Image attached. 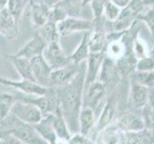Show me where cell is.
Returning a JSON list of instances; mask_svg holds the SVG:
<instances>
[{"mask_svg":"<svg viewBox=\"0 0 154 144\" xmlns=\"http://www.w3.org/2000/svg\"><path fill=\"white\" fill-rule=\"evenodd\" d=\"M6 2H7V0H0V11L6 6Z\"/></svg>","mask_w":154,"mask_h":144,"instance_id":"cell-43","label":"cell"},{"mask_svg":"<svg viewBox=\"0 0 154 144\" xmlns=\"http://www.w3.org/2000/svg\"><path fill=\"white\" fill-rule=\"evenodd\" d=\"M35 131L38 132L39 136L43 139L46 143L49 144H56L57 142V136L54 130L52 123L51 114H47L42 117V119L33 125Z\"/></svg>","mask_w":154,"mask_h":144,"instance_id":"cell-15","label":"cell"},{"mask_svg":"<svg viewBox=\"0 0 154 144\" xmlns=\"http://www.w3.org/2000/svg\"><path fill=\"white\" fill-rule=\"evenodd\" d=\"M142 118L144 121L145 128L154 132V109L149 105H146L142 108Z\"/></svg>","mask_w":154,"mask_h":144,"instance_id":"cell-32","label":"cell"},{"mask_svg":"<svg viewBox=\"0 0 154 144\" xmlns=\"http://www.w3.org/2000/svg\"><path fill=\"white\" fill-rule=\"evenodd\" d=\"M110 1L114 2L115 4H117L118 6H120L121 8H124L125 6H126L130 0H110Z\"/></svg>","mask_w":154,"mask_h":144,"instance_id":"cell-40","label":"cell"},{"mask_svg":"<svg viewBox=\"0 0 154 144\" xmlns=\"http://www.w3.org/2000/svg\"><path fill=\"white\" fill-rule=\"evenodd\" d=\"M95 114L93 109L82 107L79 115V133L88 136L95 127Z\"/></svg>","mask_w":154,"mask_h":144,"instance_id":"cell-18","label":"cell"},{"mask_svg":"<svg viewBox=\"0 0 154 144\" xmlns=\"http://www.w3.org/2000/svg\"><path fill=\"white\" fill-rule=\"evenodd\" d=\"M145 8L143 0H130L128 4L122 8L121 14L115 21H113L114 32H124L134 23L135 18Z\"/></svg>","mask_w":154,"mask_h":144,"instance_id":"cell-3","label":"cell"},{"mask_svg":"<svg viewBox=\"0 0 154 144\" xmlns=\"http://www.w3.org/2000/svg\"><path fill=\"white\" fill-rule=\"evenodd\" d=\"M132 49H133V52L138 60L144 57L149 56L146 53V46L140 39H138V37L136 38V40L132 42Z\"/></svg>","mask_w":154,"mask_h":144,"instance_id":"cell-35","label":"cell"},{"mask_svg":"<svg viewBox=\"0 0 154 144\" xmlns=\"http://www.w3.org/2000/svg\"><path fill=\"white\" fill-rule=\"evenodd\" d=\"M106 2H107V0H91L90 1L95 19H99L102 18L103 14V8Z\"/></svg>","mask_w":154,"mask_h":144,"instance_id":"cell-36","label":"cell"},{"mask_svg":"<svg viewBox=\"0 0 154 144\" xmlns=\"http://www.w3.org/2000/svg\"><path fill=\"white\" fill-rule=\"evenodd\" d=\"M9 59L12 62L14 68L17 69V71L19 74L21 79H27V80L35 81L33 77V72H32L31 60L17 55H10Z\"/></svg>","mask_w":154,"mask_h":144,"instance_id":"cell-25","label":"cell"},{"mask_svg":"<svg viewBox=\"0 0 154 144\" xmlns=\"http://www.w3.org/2000/svg\"><path fill=\"white\" fill-rule=\"evenodd\" d=\"M147 105H149L152 109H154V86L148 88Z\"/></svg>","mask_w":154,"mask_h":144,"instance_id":"cell-39","label":"cell"},{"mask_svg":"<svg viewBox=\"0 0 154 144\" xmlns=\"http://www.w3.org/2000/svg\"><path fill=\"white\" fill-rule=\"evenodd\" d=\"M116 105H117V102L114 96H111V97H109L108 100L106 101L102 113H100V118L97 122V124L95 125L96 126L97 134H99L100 132H102L106 127H108L111 124V122H112L114 115H115Z\"/></svg>","mask_w":154,"mask_h":144,"instance_id":"cell-17","label":"cell"},{"mask_svg":"<svg viewBox=\"0 0 154 144\" xmlns=\"http://www.w3.org/2000/svg\"><path fill=\"white\" fill-rule=\"evenodd\" d=\"M122 8L118 6L114 2L107 0V2L105 3L104 8H103V14H105V18H107L109 21L113 22L115 21L121 14Z\"/></svg>","mask_w":154,"mask_h":144,"instance_id":"cell-33","label":"cell"},{"mask_svg":"<svg viewBox=\"0 0 154 144\" xmlns=\"http://www.w3.org/2000/svg\"><path fill=\"white\" fill-rule=\"evenodd\" d=\"M143 3H144L145 7L149 6V5H154V0H143Z\"/></svg>","mask_w":154,"mask_h":144,"instance_id":"cell-42","label":"cell"},{"mask_svg":"<svg viewBox=\"0 0 154 144\" xmlns=\"http://www.w3.org/2000/svg\"><path fill=\"white\" fill-rule=\"evenodd\" d=\"M42 55L52 69H57L71 63L69 57L64 54L58 40L47 43Z\"/></svg>","mask_w":154,"mask_h":144,"instance_id":"cell-7","label":"cell"},{"mask_svg":"<svg viewBox=\"0 0 154 144\" xmlns=\"http://www.w3.org/2000/svg\"><path fill=\"white\" fill-rule=\"evenodd\" d=\"M38 35L45 40L46 43H50L52 41L58 40L60 37L57 31V23L51 20H48L43 26L39 27Z\"/></svg>","mask_w":154,"mask_h":144,"instance_id":"cell-28","label":"cell"},{"mask_svg":"<svg viewBox=\"0 0 154 144\" xmlns=\"http://www.w3.org/2000/svg\"><path fill=\"white\" fill-rule=\"evenodd\" d=\"M52 117V123L53 127H54V130L56 132V135L57 138L62 140H65L66 142L69 140L72 133L69 129V127L67 125V122L65 118L63 117L60 109H58L56 113L54 114H50Z\"/></svg>","mask_w":154,"mask_h":144,"instance_id":"cell-19","label":"cell"},{"mask_svg":"<svg viewBox=\"0 0 154 144\" xmlns=\"http://www.w3.org/2000/svg\"><path fill=\"white\" fill-rule=\"evenodd\" d=\"M125 143L131 144H151L154 143V132L143 129L137 132H124Z\"/></svg>","mask_w":154,"mask_h":144,"instance_id":"cell-22","label":"cell"},{"mask_svg":"<svg viewBox=\"0 0 154 144\" xmlns=\"http://www.w3.org/2000/svg\"><path fill=\"white\" fill-rule=\"evenodd\" d=\"M130 101L137 109H142L147 104L148 88L132 81L130 86Z\"/></svg>","mask_w":154,"mask_h":144,"instance_id":"cell-20","label":"cell"},{"mask_svg":"<svg viewBox=\"0 0 154 144\" xmlns=\"http://www.w3.org/2000/svg\"><path fill=\"white\" fill-rule=\"evenodd\" d=\"M0 33L8 40H14L18 35L17 20L6 6L0 11Z\"/></svg>","mask_w":154,"mask_h":144,"instance_id":"cell-11","label":"cell"},{"mask_svg":"<svg viewBox=\"0 0 154 144\" xmlns=\"http://www.w3.org/2000/svg\"><path fill=\"white\" fill-rule=\"evenodd\" d=\"M118 74L119 71L118 68H117L115 61L105 55L102 62V66H100V69L98 81L102 82L106 87L107 85H110L115 81Z\"/></svg>","mask_w":154,"mask_h":144,"instance_id":"cell-16","label":"cell"},{"mask_svg":"<svg viewBox=\"0 0 154 144\" xmlns=\"http://www.w3.org/2000/svg\"><path fill=\"white\" fill-rule=\"evenodd\" d=\"M10 134L9 130L4 129V128H0V140H3L4 138H6Z\"/></svg>","mask_w":154,"mask_h":144,"instance_id":"cell-41","label":"cell"},{"mask_svg":"<svg viewBox=\"0 0 154 144\" xmlns=\"http://www.w3.org/2000/svg\"><path fill=\"white\" fill-rule=\"evenodd\" d=\"M0 85L17 89L20 93H23L26 95H33V96L43 95L49 89V88L42 87L36 82L27 79H22L19 80V81H17V80L0 77Z\"/></svg>","mask_w":154,"mask_h":144,"instance_id":"cell-5","label":"cell"},{"mask_svg":"<svg viewBox=\"0 0 154 144\" xmlns=\"http://www.w3.org/2000/svg\"><path fill=\"white\" fill-rule=\"evenodd\" d=\"M116 127L122 132H137L145 129L142 116L134 113H125L116 121Z\"/></svg>","mask_w":154,"mask_h":144,"instance_id":"cell-14","label":"cell"},{"mask_svg":"<svg viewBox=\"0 0 154 144\" xmlns=\"http://www.w3.org/2000/svg\"><path fill=\"white\" fill-rule=\"evenodd\" d=\"M82 1H83V4L86 6V5H87L88 3H90V1H91V0H82Z\"/></svg>","mask_w":154,"mask_h":144,"instance_id":"cell-45","label":"cell"},{"mask_svg":"<svg viewBox=\"0 0 154 144\" xmlns=\"http://www.w3.org/2000/svg\"><path fill=\"white\" fill-rule=\"evenodd\" d=\"M46 45L47 43L45 42V40L38 34L32 40H30L22 48H20L14 55L32 60V59L36 56L43 54Z\"/></svg>","mask_w":154,"mask_h":144,"instance_id":"cell-13","label":"cell"},{"mask_svg":"<svg viewBox=\"0 0 154 144\" xmlns=\"http://www.w3.org/2000/svg\"><path fill=\"white\" fill-rule=\"evenodd\" d=\"M149 57H151V58L154 59V47L152 48V50L149 52Z\"/></svg>","mask_w":154,"mask_h":144,"instance_id":"cell-44","label":"cell"},{"mask_svg":"<svg viewBox=\"0 0 154 144\" xmlns=\"http://www.w3.org/2000/svg\"><path fill=\"white\" fill-rule=\"evenodd\" d=\"M58 34L61 37L68 36L75 32H87L93 29V22L91 20L82 18L67 17L57 24Z\"/></svg>","mask_w":154,"mask_h":144,"instance_id":"cell-6","label":"cell"},{"mask_svg":"<svg viewBox=\"0 0 154 144\" xmlns=\"http://www.w3.org/2000/svg\"><path fill=\"white\" fill-rule=\"evenodd\" d=\"M132 81L137 82L146 88L154 86V71H136Z\"/></svg>","mask_w":154,"mask_h":144,"instance_id":"cell-30","label":"cell"},{"mask_svg":"<svg viewBox=\"0 0 154 144\" xmlns=\"http://www.w3.org/2000/svg\"><path fill=\"white\" fill-rule=\"evenodd\" d=\"M81 65L82 63L76 65V63L71 62L65 66L53 69L50 77V87L60 88L62 86H65L69 82H71L79 72Z\"/></svg>","mask_w":154,"mask_h":144,"instance_id":"cell-8","label":"cell"},{"mask_svg":"<svg viewBox=\"0 0 154 144\" xmlns=\"http://www.w3.org/2000/svg\"><path fill=\"white\" fill-rule=\"evenodd\" d=\"M105 56L103 51L100 52H91L86 59L85 63V80H84V88L89 86L90 84L97 81L102 66L103 60Z\"/></svg>","mask_w":154,"mask_h":144,"instance_id":"cell-10","label":"cell"},{"mask_svg":"<svg viewBox=\"0 0 154 144\" xmlns=\"http://www.w3.org/2000/svg\"><path fill=\"white\" fill-rule=\"evenodd\" d=\"M28 0H7L6 8L14 15V18L18 20L26 6V2Z\"/></svg>","mask_w":154,"mask_h":144,"instance_id":"cell-31","label":"cell"},{"mask_svg":"<svg viewBox=\"0 0 154 144\" xmlns=\"http://www.w3.org/2000/svg\"><path fill=\"white\" fill-rule=\"evenodd\" d=\"M105 88L104 85L98 80L84 88L82 107H89L91 109L97 107L105 92Z\"/></svg>","mask_w":154,"mask_h":144,"instance_id":"cell-12","label":"cell"},{"mask_svg":"<svg viewBox=\"0 0 154 144\" xmlns=\"http://www.w3.org/2000/svg\"><path fill=\"white\" fill-rule=\"evenodd\" d=\"M70 144H88V143H94V141L89 138L88 136H84L81 133H74V134L71 135L69 140L67 141Z\"/></svg>","mask_w":154,"mask_h":144,"instance_id":"cell-37","label":"cell"},{"mask_svg":"<svg viewBox=\"0 0 154 144\" xmlns=\"http://www.w3.org/2000/svg\"><path fill=\"white\" fill-rule=\"evenodd\" d=\"M100 136L98 140L100 143H108V144H117V143H125L124 132H122L116 126L111 127L110 125L106 127L104 130L99 133Z\"/></svg>","mask_w":154,"mask_h":144,"instance_id":"cell-26","label":"cell"},{"mask_svg":"<svg viewBox=\"0 0 154 144\" xmlns=\"http://www.w3.org/2000/svg\"><path fill=\"white\" fill-rule=\"evenodd\" d=\"M17 101L15 96L8 93H3L0 95V121L10 114L11 109Z\"/></svg>","mask_w":154,"mask_h":144,"instance_id":"cell-29","label":"cell"},{"mask_svg":"<svg viewBox=\"0 0 154 144\" xmlns=\"http://www.w3.org/2000/svg\"><path fill=\"white\" fill-rule=\"evenodd\" d=\"M104 33L100 29H93L92 32L89 31V49L91 52H100L103 51L105 43Z\"/></svg>","mask_w":154,"mask_h":144,"instance_id":"cell-27","label":"cell"},{"mask_svg":"<svg viewBox=\"0 0 154 144\" xmlns=\"http://www.w3.org/2000/svg\"><path fill=\"white\" fill-rule=\"evenodd\" d=\"M85 63L82 62L79 70L71 82L60 88H55L60 109L72 134L79 132V115L83 106Z\"/></svg>","mask_w":154,"mask_h":144,"instance_id":"cell-1","label":"cell"},{"mask_svg":"<svg viewBox=\"0 0 154 144\" xmlns=\"http://www.w3.org/2000/svg\"><path fill=\"white\" fill-rule=\"evenodd\" d=\"M138 18H140L142 19L145 20V22L147 24L148 28H149V30L152 32V34H154V10L151 9L149 11H147L146 13L143 14L142 12L138 14Z\"/></svg>","mask_w":154,"mask_h":144,"instance_id":"cell-38","label":"cell"},{"mask_svg":"<svg viewBox=\"0 0 154 144\" xmlns=\"http://www.w3.org/2000/svg\"><path fill=\"white\" fill-rule=\"evenodd\" d=\"M0 125L1 128L9 130L11 136H13L19 143L46 144L33 125L17 119L11 114L0 121Z\"/></svg>","mask_w":154,"mask_h":144,"instance_id":"cell-2","label":"cell"},{"mask_svg":"<svg viewBox=\"0 0 154 144\" xmlns=\"http://www.w3.org/2000/svg\"><path fill=\"white\" fill-rule=\"evenodd\" d=\"M136 70H138V71H154V59L149 56L139 59L137 62Z\"/></svg>","mask_w":154,"mask_h":144,"instance_id":"cell-34","label":"cell"},{"mask_svg":"<svg viewBox=\"0 0 154 144\" xmlns=\"http://www.w3.org/2000/svg\"><path fill=\"white\" fill-rule=\"evenodd\" d=\"M31 66L35 81L42 87L50 88V77L53 69L46 62L43 55L32 59Z\"/></svg>","mask_w":154,"mask_h":144,"instance_id":"cell-9","label":"cell"},{"mask_svg":"<svg viewBox=\"0 0 154 144\" xmlns=\"http://www.w3.org/2000/svg\"><path fill=\"white\" fill-rule=\"evenodd\" d=\"M10 114L17 119L32 125L38 123L43 117L41 111L35 105L20 99H17Z\"/></svg>","mask_w":154,"mask_h":144,"instance_id":"cell-4","label":"cell"},{"mask_svg":"<svg viewBox=\"0 0 154 144\" xmlns=\"http://www.w3.org/2000/svg\"><path fill=\"white\" fill-rule=\"evenodd\" d=\"M50 10V7L47 6L46 4L42 3L41 1L33 3L31 10V19L34 25H35L38 28L43 26L48 21Z\"/></svg>","mask_w":154,"mask_h":144,"instance_id":"cell-21","label":"cell"},{"mask_svg":"<svg viewBox=\"0 0 154 144\" xmlns=\"http://www.w3.org/2000/svg\"><path fill=\"white\" fill-rule=\"evenodd\" d=\"M55 6L62 11L67 17L81 18L82 9L85 7L82 0H60Z\"/></svg>","mask_w":154,"mask_h":144,"instance_id":"cell-23","label":"cell"},{"mask_svg":"<svg viewBox=\"0 0 154 144\" xmlns=\"http://www.w3.org/2000/svg\"><path fill=\"white\" fill-rule=\"evenodd\" d=\"M89 31L84 32V35L81 42L79 43L78 47L76 48L74 52L69 57V60L71 62L76 63V65H79V63L83 62L86 61L90 54V49H89Z\"/></svg>","mask_w":154,"mask_h":144,"instance_id":"cell-24","label":"cell"}]
</instances>
